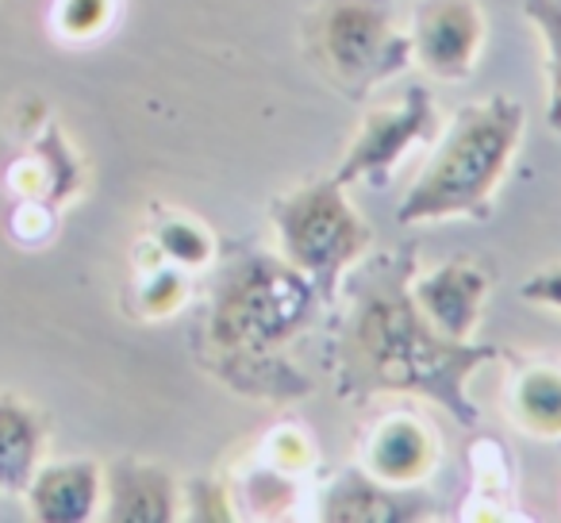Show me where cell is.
Wrapping results in <instances>:
<instances>
[{
  "instance_id": "17",
  "label": "cell",
  "mask_w": 561,
  "mask_h": 523,
  "mask_svg": "<svg viewBox=\"0 0 561 523\" xmlns=\"http://www.w3.org/2000/svg\"><path fill=\"white\" fill-rule=\"evenodd\" d=\"M119 0H55L50 24L66 43H93L116 24Z\"/></svg>"
},
{
  "instance_id": "5",
  "label": "cell",
  "mask_w": 561,
  "mask_h": 523,
  "mask_svg": "<svg viewBox=\"0 0 561 523\" xmlns=\"http://www.w3.org/2000/svg\"><path fill=\"white\" fill-rule=\"evenodd\" d=\"M270 224L277 235V254L320 289L323 305L339 297V285L366 262L374 242L369 224L346 201V185L335 178H316L280 193L270 204Z\"/></svg>"
},
{
  "instance_id": "12",
  "label": "cell",
  "mask_w": 561,
  "mask_h": 523,
  "mask_svg": "<svg viewBox=\"0 0 561 523\" xmlns=\"http://www.w3.org/2000/svg\"><path fill=\"white\" fill-rule=\"evenodd\" d=\"M47 451V420L27 400L0 393V497H24Z\"/></svg>"
},
{
  "instance_id": "1",
  "label": "cell",
  "mask_w": 561,
  "mask_h": 523,
  "mask_svg": "<svg viewBox=\"0 0 561 523\" xmlns=\"http://www.w3.org/2000/svg\"><path fill=\"white\" fill-rule=\"evenodd\" d=\"M412 262L377 258L351 277V312L335 351L343 397L412 393L446 408L461 428H477L481 408L469 397V377L496 359L489 343H454L438 336L408 293Z\"/></svg>"
},
{
  "instance_id": "7",
  "label": "cell",
  "mask_w": 561,
  "mask_h": 523,
  "mask_svg": "<svg viewBox=\"0 0 561 523\" xmlns=\"http://www.w3.org/2000/svg\"><path fill=\"white\" fill-rule=\"evenodd\" d=\"M412 62L438 81H466L484 50V12L477 0H420L408 20Z\"/></svg>"
},
{
  "instance_id": "3",
  "label": "cell",
  "mask_w": 561,
  "mask_h": 523,
  "mask_svg": "<svg viewBox=\"0 0 561 523\" xmlns=\"http://www.w3.org/2000/svg\"><path fill=\"white\" fill-rule=\"evenodd\" d=\"M527 112L515 96L492 93L461 104L438 127L435 150L420 166L397 208L400 227L443 224V219H489L496 193L507 181L523 143Z\"/></svg>"
},
{
  "instance_id": "6",
  "label": "cell",
  "mask_w": 561,
  "mask_h": 523,
  "mask_svg": "<svg viewBox=\"0 0 561 523\" xmlns=\"http://www.w3.org/2000/svg\"><path fill=\"white\" fill-rule=\"evenodd\" d=\"M438 109L427 86H412L397 96L392 104H377L362 116L346 155L339 158L331 178L339 185H389L404 158L420 143H431L438 135Z\"/></svg>"
},
{
  "instance_id": "18",
  "label": "cell",
  "mask_w": 561,
  "mask_h": 523,
  "mask_svg": "<svg viewBox=\"0 0 561 523\" xmlns=\"http://www.w3.org/2000/svg\"><path fill=\"white\" fill-rule=\"evenodd\" d=\"M188 297V285L181 277V266H158L147 282L139 285V312L147 320H162V316H173Z\"/></svg>"
},
{
  "instance_id": "8",
  "label": "cell",
  "mask_w": 561,
  "mask_h": 523,
  "mask_svg": "<svg viewBox=\"0 0 561 523\" xmlns=\"http://www.w3.org/2000/svg\"><path fill=\"white\" fill-rule=\"evenodd\" d=\"M408 293L438 336L469 343L481 323L484 300H489V274L477 258H450V262H438L408 277Z\"/></svg>"
},
{
  "instance_id": "14",
  "label": "cell",
  "mask_w": 561,
  "mask_h": 523,
  "mask_svg": "<svg viewBox=\"0 0 561 523\" xmlns=\"http://www.w3.org/2000/svg\"><path fill=\"white\" fill-rule=\"evenodd\" d=\"M512 420L527 435L561 439V369L530 366L512 382Z\"/></svg>"
},
{
  "instance_id": "16",
  "label": "cell",
  "mask_w": 561,
  "mask_h": 523,
  "mask_svg": "<svg viewBox=\"0 0 561 523\" xmlns=\"http://www.w3.org/2000/svg\"><path fill=\"white\" fill-rule=\"evenodd\" d=\"M154 247L158 254L181 270H201L216 258V239L201 219L185 216V212H165L162 224L154 227Z\"/></svg>"
},
{
  "instance_id": "11",
  "label": "cell",
  "mask_w": 561,
  "mask_h": 523,
  "mask_svg": "<svg viewBox=\"0 0 561 523\" xmlns=\"http://www.w3.org/2000/svg\"><path fill=\"white\" fill-rule=\"evenodd\" d=\"M435 462V435H431L427 423L408 412H392L366 439V474L377 477L381 485H389V489L427 481Z\"/></svg>"
},
{
  "instance_id": "9",
  "label": "cell",
  "mask_w": 561,
  "mask_h": 523,
  "mask_svg": "<svg viewBox=\"0 0 561 523\" xmlns=\"http://www.w3.org/2000/svg\"><path fill=\"white\" fill-rule=\"evenodd\" d=\"M101 515L108 523H173L181 520V485L170 469L142 458L104 466Z\"/></svg>"
},
{
  "instance_id": "10",
  "label": "cell",
  "mask_w": 561,
  "mask_h": 523,
  "mask_svg": "<svg viewBox=\"0 0 561 523\" xmlns=\"http://www.w3.org/2000/svg\"><path fill=\"white\" fill-rule=\"evenodd\" d=\"M104 466L93 458L43 462L24 489L27 512L39 523H89L101 515Z\"/></svg>"
},
{
  "instance_id": "15",
  "label": "cell",
  "mask_w": 561,
  "mask_h": 523,
  "mask_svg": "<svg viewBox=\"0 0 561 523\" xmlns=\"http://www.w3.org/2000/svg\"><path fill=\"white\" fill-rule=\"evenodd\" d=\"M523 16L542 39L546 58V127L561 139V0H523Z\"/></svg>"
},
{
  "instance_id": "4",
  "label": "cell",
  "mask_w": 561,
  "mask_h": 523,
  "mask_svg": "<svg viewBox=\"0 0 561 523\" xmlns=\"http://www.w3.org/2000/svg\"><path fill=\"white\" fill-rule=\"evenodd\" d=\"M305 50L320 78L354 101L415 66L392 0H320L305 20Z\"/></svg>"
},
{
  "instance_id": "13",
  "label": "cell",
  "mask_w": 561,
  "mask_h": 523,
  "mask_svg": "<svg viewBox=\"0 0 561 523\" xmlns=\"http://www.w3.org/2000/svg\"><path fill=\"white\" fill-rule=\"evenodd\" d=\"M408 500L392 497L389 485L369 477L366 469H351L335 481L323 504V520H354V523H392L408 520Z\"/></svg>"
},
{
  "instance_id": "2",
  "label": "cell",
  "mask_w": 561,
  "mask_h": 523,
  "mask_svg": "<svg viewBox=\"0 0 561 523\" xmlns=\"http://www.w3.org/2000/svg\"><path fill=\"white\" fill-rule=\"evenodd\" d=\"M323 297L280 254H242L211 289L196 359L234 393L257 400H297L308 377L289 346L316 323Z\"/></svg>"
},
{
  "instance_id": "19",
  "label": "cell",
  "mask_w": 561,
  "mask_h": 523,
  "mask_svg": "<svg viewBox=\"0 0 561 523\" xmlns=\"http://www.w3.org/2000/svg\"><path fill=\"white\" fill-rule=\"evenodd\" d=\"M519 297L527 300V305H542V308L561 312V262H553V266L530 274L527 282L519 285Z\"/></svg>"
}]
</instances>
